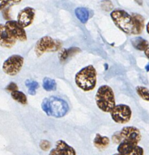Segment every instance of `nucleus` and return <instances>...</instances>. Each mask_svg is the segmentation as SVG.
Wrapping results in <instances>:
<instances>
[{"label": "nucleus", "instance_id": "obj_1", "mask_svg": "<svg viewBox=\"0 0 149 155\" xmlns=\"http://www.w3.org/2000/svg\"><path fill=\"white\" fill-rule=\"evenodd\" d=\"M42 109L47 116L62 118L68 113L69 106L65 100L58 97L45 98L42 103Z\"/></svg>", "mask_w": 149, "mask_h": 155}, {"label": "nucleus", "instance_id": "obj_2", "mask_svg": "<svg viewBox=\"0 0 149 155\" xmlns=\"http://www.w3.org/2000/svg\"><path fill=\"white\" fill-rule=\"evenodd\" d=\"M97 72L93 65L85 67L77 73L75 82L77 87L84 91H90L96 86Z\"/></svg>", "mask_w": 149, "mask_h": 155}, {"label": "nucleus", "instance_id": "obj_3", "mask_svg": "<svg viewBox=\"0 0 149 155\" xmlns=\"http://www.w3.org/2000/svg\"><path fill=\"white\" fill-rule=\"evenodd\" d=\"M97 107L105 113H111L116 105L115 97L112 88L108 85L101 86L95 95Z\"/></svg>", "mask_w": 149, "mask_h": 155}, {"label": "nucleus", "instance_id": "obj_4", "mask_svg": "<svg viewBox=\"0 0 149 155\" xmlns=\"http://www.w3.org/2000/svg\"><path fill=\"white\" fill-rule=\"evenodd\" d=\"M111 17L116 26L127 34H132L133 21L131 15L122 9H115L111 12Z\"/></svg>", "mask_w": 149, "mask_h": 155}, {"label": "nucleus", "instance_id": "obj_5", "mask_svg": "<svg viewBox=\"0 0 149 155\" xmlns=\"http://www.w3.org/2000/svg\"><path fill=\"white\" fill-rule=\"evenodd\" d=\"M62 43L58 40L46 36L40 38L35 46V53L38 57L46 53L56 52L62 48Z\"/></svg>", "mask_w": 149, "mask_h": 155}, {"label": "nucleus", "instance_id": "obj_6", "mask_svg": "<svg viewBox=\"0 0 149 155\" xmlns=\"http://www.w3.org/2000/svg\"><path fill=\"white\" fill-rule=\"evenodd\" d=\"M24 65V58L20 55H13L4 62L2 69L4 72L11 76L18 74Z\"/></svg>", "mask_w": 149, "mask_h": 155}, {"label": "nucleus", "instance_id": "obj_7", "mask_svg": "<svg viewBox=\"0 0 149 155\" xmlns=\"http://www.w3.org/2000/svg\"><path fill=\"white\" fill-rule=\"evenodd\" d=\"M111 118L115 123L119 124H125L130 120L132 116V110L130 107L125 104L115 105L111 111Z\"/></svg>", "mask_w": 149, "mask_h": 155}, {"label": "nucleus", "instance_id": "obj_8", "mask_svg": "<svg viewBox=\"0 0 149 155\" xmlns=\"http://www.w3.org/2000/svg\"><path fill=\"white\" fill-rule=\"evenodd\" d=\"M10 35L15 40L21 42L27 41V34L24 28H22L16 21H8L5 25Z\"/></svg>", "mask_w": 149, "mask_h": 155}, {"label": "nucleus", "instance_id": "obj_9", "mask_svg": "<svg viewBox=\"0 0 149 155\" xmlns=\"http://www.w3.org/2000/svg\"><path fill=\"white\" fill-rule=\"evenodd\" d=\"M117 150L122 155H144L142 147L136 144L123 140L119 144Z\"/></svg>", "mask_w": 149, "mask_h": 155}, {"label": "nucleus", "instance_id": "obj_10", "mask_svg": "<svg viewBox=\"0 0 149 155\" xmlns=\"http://www.w3.org/2000/svg\"><path fill=\"white\" fill-rule=\"evenodd\" d=\"M122 140L138 144L141 140V132L139 129L134 126L123 127L120 132Z\"/></svg>", "mask_w": 149, "mask_h": 155}, {"label": "nucleus", "instance_id": "obj_11", "mask_svg": "<svg viewBox=\"0 0 149 155\" xmlns=\"http://www.w3.org/2000/svg\"><path fill=\"white\" fill-rule=\"evenodd\" d=\"M35 17V10L31 7H26L17 15V23L22 28H27L33 23Z\"/></svg>", "mask_w": 149, "mask_h": 155}, {"label": "nucleus", "instance_id": "obj_12", "mask_svg": "<svg viewBox=\"0 0 149 155\" xmlns=\"http://www.w3.org/2000/svg\"><path fill=\"white\" fill-rule=\"evenodd\" d=\"M15 43L16 41L8 32L5 25L0 24V46L5 48H11Z\"/></svg>", "mask_w": 149, "mask_h": 155}, {"label": "nucleus", "instance_id": "obj_13", "mask_svg": "<svg viewBox=\"0 0 149 155\" xmlns=\"http://www.w3.org/2000/svg\"><path fill=\"white\" fill-rule=\"evenodd\" d=\"M131 15L133 21V29H132V34L138 35L141 34L144 29V19L141 15L136 14V13H133Z\"/></svg>", "mask_w": 149, "mask_h": 155}, {"label": "nucleus", "instance_id": "obj_14", "mask_svg": "<svg viewBox=\"0 0 149 155\" xmlns=\"http://www.w3.org/2000/svg\"><path fill=\"white\" fill-rule=\"evenodd\" d=\"M55 149L62 155H76V150L63 140H59L56 142Z\"/></svg>", "mask_w": 149, "mask_h": 155}, {"label": "nucleus", "instance_id": "obj_15", "mask_svg": "<svg viewBox=\"0 0 149 155\" xmlns=\"http://www.w3.org/2000/svg\"><path fill=\"white\" fill-rule=\"evenodd\" d=\"M93 144L95 147L99 150H103L108 147L110 144V139L107 136H102L100 134H96L94 138Z\"/></svg>", "mask_w": 149, "mask_h": 155}, {"label": "nucleus", "instance_id": "obj_16", "mask_svg": "<svg viewBox=\"0 0 149 155\" xmlns=\"http://www.w3.org/2000/svg\"><path fill=\"white\" fill-rule=\"evenodd\" d=\"M75 15L81 23L86 24L89 20L90 13L88 8L84 7H79L75 9Z\"/></svg>", "mask_w": 149, "mask_h": 155}, {"label": "nucleus", "instance_id": "obj_17", "mask_svg": "<svg viewBox=\"0 0 149 155\" xmlns=\"http://www.w3.org/2000/svg\"><path fill=\"white\" fill-rule=\"evenodd\" d=\"M132 44L136 50L140 51H144L146 49L148 48V42L142 37H138L132 39Z\"/></svg>", "mask_w": 149, "mask_h": 155}, {"label": "nucleus", "instance_id": "obj_18", "mask_svg": "<svg viewBox=\"0 0 149 155\" xmlns=\"http://www.w3.org/2000/svg\"><path fill=\"white\" fill-rule=\"evenodd\" d=\"M78 52H80V50L77 48V47H71V48L68 49V50H67V49H63L62 53L59 54V59H60L61 62H62V61H65L66 60L69 56H73V55L78 53Z\"/></svg>", "mask_w": 149, "mask_h": 155}, {"label": "nucleus", "instance_id": "obj_19", "mask_svg": "<svg viewBox=\"0 0 149 155\" xmlns=\"http://www.w3.org/2000/svg\"><path fill=\"white\" fill-rule=\"evenodd\" d=\"M43 87L46 91H52L56 90L57 84H56L55 81L52 78L46 77L43 79Z\"/></svg>", "mask_w": 149, "mask_h": 155}, {"label": "nucleus", "instance_id": "obj_20", "mask_svg": "<svg viewBox=\"0 0 149 155\" xmlns=\"http://www.w3.org/2000/svg\"><path fill=\"white\" fill-rule=\"evenodd\" d=\"M11 97L16 101L17 102L20 103L21 104H27V96L21 91H15L11 92Z\"/></svg>", "mask_w": 149, "mask_h": 155}, {"label": "nucleus", "instance_id": "obj_21", "mask_svg": "<svg viewBox=\"0 0 149 155\" xmlns=\"http://www.w3.org/2000/svg\"><path fill=\"white\" fill-rule=\"evenodd\" d=\"M25 84L28 88V93L30 95H36V89L39 88L40 85L39 83L33 80L27 79L25 81Z\"/></svg>", "mask_w": 149, "mask_h": 155}, {"label": "nucleus", "instance_id": "obj_22", "mask_svg": "<svg viewBox=\"0 0 149 155\" xmlns=\"http://www.w3.org/2000/svg\"><path fill=\"white\" fill-rule=\"evenodd\" d=\"M135 90L140 97L142 98L144 101H146L147 102L149 101V92L147 87H143V86H137Z\"/></svg>", "mask_w": 149, "mask_h": 155}, {"label": "nucleus", "instance_id": "obj_23", "mask_svg": "<svg viewBox=\"0 0 149 155\" xmlns=\"http://www.w3.org/2000/svg\"><path fill=\"white\" fill-rule=\"evenodd\" d=\"M102 8L106 12L111 11L113 8V4L110 0H105L102 2Z\"/></svg>", "mask_w": 149, "mask_h": 155}, {"label": "nucleus", "instance_id": "obj_24", "mask_svg": "<svg viewBox=\"0 0 149 155\" xmlns=\"http://www.w3.org/2000/svg\"><path fill=\"white\" fill-rule=\"evenodd\" d=\"M40 147L42 150L46 151V150H49L51 147V143L47 140H42L40 143Z\"/></svg>", "mask_w": 149, "mask_h": 155}, {"label": "nucleus", "instance_id": "obj_25", "mask_svg": "<svg viewBox=\"0 0 149 155\" xmlns=\"http://www.w3.org/2000/svg\"><path fill=\"white\" fill-rule=\"evenodd\" d=\"M112 141L113 142L115 143V144H120L122 141V138L120 136V132H117L116 133H114L112 136Z\"/></svg>", "mask_w": 149, "mask_h": 155}, {"label": "nucleus", "instance_id": "obj_26", "mask_svg": "<svg viewBox=\"0 0 149 155\" xmlns=\"http://www.w3.org/2000/svg\"><path fill=\"white\" fill-rule=\"evenodd\" d=\"M5 89H6L8 91H10L11 93V92L13 91H18V86H17V84H15L14 82H11L9 83V84H8L6 87H5Z\"/></svg>", "mask_w": 149, "mask_h": 155}, {"label": "nucleus", "instance_id": "obj_27", "mask_svg": "<svg viewBox=\"0 0 149 155\" xmlns=\"http://www.w3.org/2000/svg\"><path fill=\"white\" fill-rule=\"evenodd\" d=\"M8 5V0H0V11L2 9H5Z\"/></svg>", "mask_w": 149, "mask_h": 155}, {"label": "nucleus", "instance_id": "obj_28", "mask_svg": "<svg viewBox=\"0 0 149 155\" xmlns=\"http://www.w3.org/2000/svg\"><path fill=\"white\" fill-rule=\"evenodd\" d=\"M8 5H17V4L20 3L22 0H8Z\"/></svg>", "mask_w": 149, "mask_h": 155}, {"label": "nucleus", "instance_id": "obj_29", "mask_svg": "<svg viewBox=\"0 0 149 155\" xmlns=\"http://www.w3.org/2000/svg\"><path fill=\"white\" fill-rule=\"evenodd\" d=\"M49 155H62L55 148H53L49 152Z\"/></svg>", "mask_w": 149, "mask_h": 155}, {"label": "nucleus", "instance_id": "obj_30", "mask_svg": "<svg viewBox=\"0 0 149 155\" xmlns=\"http://www.w3.org/2000/svg\"><path fill=\"white\" fill-rule=\"evenodd\" d=\"M148 50H149V48H147L145 50H144V53H145V55L147 56V59H148Z\"/></svg>", "mask_w": 149, "mask_h": 155}, {"label": "nucleus", "instance_id": "obj_31", "mask_svg": "<svg viewBox=\"0 0 149 155\" xmlns=\"http://www.w3.org/2000/svg\"><path fill=\"white\" fill-rule=\"evenodd\" d=\"M135 1L137 3L139 4V5H141V4H142V0H135Z\"/></svg>", "mask_w": 149, "mask_h": 155}, {"label": "nucleus", "instance_id": "obj_32", "mask_svg": "<svg viewBox=\"0 0 149 155\" xmlns=\"http://www.w3.org/2000/svg\"><path fill=\"white\" fill-rule=\"evenodd\" d=\"M114 155H122V154H120V153H115V154H114Z\"/></svg>", "mask_w": 149, "mask_h": 155}]
</instances>
